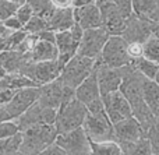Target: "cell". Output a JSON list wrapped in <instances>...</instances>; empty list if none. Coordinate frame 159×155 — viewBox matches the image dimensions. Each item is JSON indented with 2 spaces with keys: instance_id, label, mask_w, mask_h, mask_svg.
Returning a JSON list of instances; mask_svg holds the SVG:
<instances>
[{
  "instance_id": "22",
  "label": "cell",
  "mask_w": 159,
  "mask_h": 155,
  "mask_svg": "<svg viewBox=\"0 0 159 155\" xmlns=\"http://www.w3.org/2000/svg\"><path fill=\"white\" fill-rule=\"evenodd\" d=\"M143 97L148 108L155 116H159V84L154 80L144 78L143 83Z\"/></svg>"
},
{
  "instance_id": "3",
  "label": "cell",
  "mask_w": 159,
  "mask_h": 155,
  "mask_svg": "<svg viewBox=\"0 0 159 155\" xmlns=\"http://www.w3.org/2000/svg\"><path fill=\"white\" fill-rule=\"evenodd\" d=\"M88 109L77 98L63 103L57 111V119H56V129L59 134H66L74 131L84 126L87 119Z\"/></svg>"
},
{
  "instance_id": "5",
  "label": "cell",
  "mask_w": 159,
  "mask_h": 155,
  "mask_svg": "<svg viewBox=\"0 0 159 155\" xmlns=\"http://www.w3.org/2000/svg\"><path fill=\"white\" fill-rule=\"evenodd\" d=\"M61 73V69L59 66L57 60L52 62H39V63H32L27 62L20 70V74L25 75L31 81L36 84L38 87L46 85L59 78Z\"/></svg>"
},
{
  "instance_id": "42",
  "label": "cell",
  "mask_w": 159,
  "mask_h": 155,
  "mask_svg": "<svg viewBox=\"0 0 159 155\" xmlns=\"http://www.w3.org/2000/svg\"><path fill=\"white\" fill-rule=\"evenodd\" d=\"M55 8H73V0H50Z\"/></svg>"
},
{
  "instance_id": "9",
  "label": "cell",
  "mask_w": 159,
  "mask_h": 155,
  "mask_svg": "<svg viewBox=\"0 0 159 155\" xmlns=\"http://www.w3.org/2000/svg\"><path fill=\"white\" fill-rule=\"evenodd\" d=\"M102 16V28L110 36H121L126 30L127 18L120 13L112 0H96Z\"/></svg>"
},
{
  "instance_id": "38",
  "label": "cell",
  "mask_w": 159,
  "mask_h": 155,
  "mask_svg": "<svg viewBox=\"0 0 159 155\" xmlns=\"http://www.w3.org/2000/svg\"><path fill=\"white\" fill-rule=\"evenodd\" d=\"M16 94L17 91H14V89H3V91H0V108L7 106Z\"/></svg>"
},
{
  "instance_id": "27",
  "label": "cell",
  "mask_w": 159,
  "mask_h": 155,
  "mask_svg": "<svg viewBox=\"0 0 159 155\" xmlns=\"http://www.w3.org/2000/svg\"><path fill=\"white\" fill-rule=\"evenodd\" d=\"M91 154L92 155H123L121 147L117 141L105 143H91Z\"/></svg>"
},
{
  "instance_id": "41",
  "label": "cell",
  "mask_w": 159,
  "mask_h": 155,
  "mask_svg": "<svg viewBox=\"0 0 159 155\" xmlns=\"http://www.w3.org/2000/svg\"><path fill=\"white\" fill-rule=\"evenodd\" d=\"M38 38L41 39V41H46V42H50V43H56V32H53V31H50V30L39 32Z\"/></svg>"
},
{
  "instance_id": "26",
  "label": "cell",
  "mask_w": 159,
  "mask_h": 155,
  "mask_svg": "<svg viewBox=\"0 0 159 155\" xmlns=\"http://www.w3.org/2000/svg\"><path fill=\"white\" fill-rule=\"evenodd\" d=\"M131 64L134 66V69L137 70L138 73H141V74L145 78H148V80H155V77H157V74L159 71V64L154 63V62L148 60V59H145V57L133 60Z\"/></svg>"
},
{
  "instance_id": "10",
  "label": "cell",
  "mask_w": 159,
  "mask_h": 155,
  "mask_svg": "<svg viewBox=\"0 0 159 155\" xmlns=\"http://www.w3.org/2000/svg\"><path fill=\"white\" fill-rule=\"evenodd\" d=\"M109 38L110 35L103 28H95V30L84 31V36L81 39L77 55L98 60L99 56L102 55V50H103L106 42L109 41Z\"/></svg>"
},
{
  "instance_id": "17",
  "label": "cell",
  "mask_w": 159,
  "mask_h": 155,
  "mask_svg": "<svg viewBox=\"0 0 159 155\" xmlns=\"http://www.w3.org/2000/svg\"><path fill=\"white\" fill-rule=\"evenodd\" d=\"M56 46H57V50H59L57 63L60 66V69L63 70L64 66L77 55L80 42L73 38L71 32L69 30V31H64V32L56 34Z\"/></svg>"
},
{
  "instance_id": "16",
  "label": "cell",
  "mask_w": 159,
  "mask_h": 155,
  "mask_svg": "<svg viewBox=\"0 0 159 155\" xmlns=\"http://www.w3.org/2000/svg\"><path fill=\"white\" fill-rule=\"evenodd\" d=\"M115 126V137L119 144L121 143H137L141 139H145L147 133L134 116L117 123Z\"/></svg>"
},
{
  "instance_id": "43",
  "label": "cell",
  "mask_w": 159,
  "mask_h": 155,
  "mask_svg": "<svg viewBox=\"0 0 159 155\" xmlns=\"http://www.w3.org/2000/svg\"><path fill=\"white\" fill-rule=\"evenodd\" d=\"M96 0H73V8L77 7H85L89 4H95Z\"/></svg>"
},
{
  "instance_id": "25",
  "label": "cell",
  "mask_w": 159,
  "mask_h": 155,
  "mask_svg": "<svg viewBox=\"0 0 159 155\" xmlns=\"http://www.w3.org/2000/svg\"><path fill=\"white\" fill-rule=\"evenodd\" d=\"M120 147L123 155H155L151 143L147 137L137 143H121Z\"/></svg>"
},
{
  "instance_id": "24",
  "label": "cell",
  "mask_w": 159,
  "mask_h": 155,
  "mask_svg": "<svg viewBox=\"0 0 159 155\" xmlns=\"http://www.w3.org/2000/svg\"><path fill=\"white\" fill-rule=\"evenodd\" d=\"M134 14L159 24V0H138L134 6Z\"/></svg>"
},
{
  "instance_id": "34",
  "label": "cell",
  "mask_w": 159,
  "mask_h": 155,
  "mask_svg": "<svg viewBox=\"0 0 159 155\" xmlns=\"http://www.w3.org/2000/svg\"><path fill=\"white\" fill-rule=\"evenodd\" d=\"M116 4V7L120 10V13L126 17L127 20L134 14V4H133V0H112Z\"/></svg>"
},
{
  "instance_id": "13",
  "label": "cell",
  "mask_w": 159,
  "mask_h": 155,
  "mask_svg": "<svg viewBox=\"0 0 159 155\" xmlns=\"http://www.w3.org/2000/svg\"><path fill=\"white\" fill-rule=\"evenodd\" d=\"M41 89L39 87H30V88L18 89L11 102L4 106L11 120H17L21 115H24L32 105L39 101Z\"/></svg>"
},
{
  "instance_id": "33",
  "label": "cell",
  "mask_w": 159,
  "mask_h": 155,
  "mask_svg": "<svg viewBox=\"0 0 159 155\" xmlns=\"http://www.w3.org/2000/svg\"><path fill=\"white\" fill-rule=\"evenodd\" d=\"M147 139L151 143L154 154L159 155V122H157L155 126H152V127L149 129V131L147 133Z\"/></svg>"
},
{
  "instance_id": "36",
  "label": "cell",
  "mask_w": 159,
  "mask_h": 155,
  "mask_svg": "<svg viewBox=\"0 0 159 155\" xmlns=\"http://www.w3.org/2000/svg\"><path fill=\"white\" fill-rule=\"evenodd\" d=\"M129 55L131 60H137V59L144 57V43H129Z\"/></svg>"
},
{
  "instance_id": "47",
  "label": "cell",
  "mask_w": 159,
  "mask_h": 155,
  "mask_svg": "<svg viewBox=\"0 0 159 155\" xmlns=\"http://www.w3.org/2000/svg\"><path fill=\"white\" fill-rule=\"evenodd\" d=\"M11 155H25V154L21 153V151H18V153H14V154H11Z\"/></svg>"
},
{
  "instance_id": "11",
  "label": "cell",
  "mask_w": 159,
  "mask_h": 155,
  "mask_svg": "<svg viewBox=\"0 0 159 155\" xmlns=\"http://www.w3.org/2000/svg\"><path fill=\"white\" fill-rule=\"evenodd\" d=\"M102 101H103L107 117L110 119V122L113 125H117V123L123 122V120L133 117L131 105H130V102L126 99V97L120 91L102 95Z\"/></svg>"
},
{
  "instance_id": "8",
  "label": "cell",
  "mask_w": 159,
  "mask_h": 155,
  "mask_svg": "<svg viewBox=\"0 0 159 155\" xmlns=\"http://www.w3.org/2000/svg\"><path fill=\"white\" fill-rule=\"evenodd\" d=\"M57 119V111L50 108H43L38 102L32 105L24 115L14 122L17 123L20 131H25L28 129L36 127V126H55Z\"/></svg>"
},
{
  "instance_id": "1",
  "label": "cell",
  "mask_w": 159,
  "mask_h": 155,
  "mask_svg": "<svg viewBox=\"0 0 159 155\" xmlns=\"http://www.w3.org/2000/svg\"><path fill=\"white\" fill-rule=\"evenodd\" d=\"M59 133L56 126H36L22 131L20 151L25 155H36L56 143Z\"/></svg>"
},
{
  "instance_id": "23",
  "label": "cell",
  "mask_w": 159,
  "mask_h": 155,
  "mask_svg": "<svg viewBox=\"0 0 159 155\" xmlns=\"http://www.w3.org/2000/svg\"><path fill=\"white\" fill-rule=\"evenodd\" d=\"M0 62L4 66V69L7 70L8 74H16V73H20L22 66L30 60L27 59L25 55H21L20 52H16V50H10V52H2Z\"/></svg>"
},
{
  "instance_id": "39",
  "label": "cell",
  "mask_w": 159,
  "mask_h": 155,
  "mask_svg": "<svg viewBox=\"0 0 159 155\" xmlns=\"http://www.w3.org/2000/svg\"><path fill=\"white\" fill-rule=\"evenodd\" d=\"M3 25H4L7 30H10V31H21V30H24V25L20 22V20L17 18V17L8 18L7 21L3 22Z\"/></svg>"
},
{
  "instance_id": "35",
  "label": "cell",
  "mask_w": 159,
  "mask_h": 155,
  "mask_svg": "<svg viewBox=\"0 0 159 155\" xmlns=\"http://www.w3.org/2000/svg\"><path fill=\"white\" fill-rule=\"evenodd\" d=\"M16 17L20 20V22H21V24L24 25V28H25V25H27L28 22L31 21V18L34 17L32 7L28 4V2L25 3V4H22L21 7H20V10L17 11V16H16Z\"/></svg>"
},
{
  "instance_id": "50",
  "label": "cell",
  "mask_w": 159,
  "mask_h": 155,
  "mask_svg": "<svg viewBox=\"0 0 159 155\" xmlns=\"http://www.w3.org/2000/svg\"><path fill=\"white\" fill-rule=\"evenodd\" d=\"M89 155H92V154H89Z\"/></svg>"
},
{
  "instance_id": "31",
  "label": "cell",
  "mask_w": 159,
  "mask_h": 155,
  "mask_svg": "<svg viewBox=\"0 0 159 155\" xmlns=\"http://www.w3.org/2000/svg\"><path fill=\"white\" fill-rule=\"evenodd\" d=\"M24 30L27 31L28 34L38 35V34L42 32V31L49 30V27H48V21L45 18H42V17H38V16H34L32 18H31V21L28 22L27 25H25Z\"/></svg>"
},
{
  "instance_id": "44",
  "label": "cell",
  "mask_w": 159,
  "mask_h": 155,
  "mask_svg": "<svg viewBox=\"0 0 159 155\" xmlns=\"http://www.w3.org/2000/svg\"><path fill=\"white\" fill-rule=\"evenodd\" d=\"M3 122H11V119H10V116H8L4 106L0 108V123H3Z\"/></svg>"
},
{
  "instance_id": "18",
  "label": "cell",
  "mask_w": 159,
  "mask_h": 155,
  "mask_svg": "<svg viewBox=\"0 0 159 155\" xmlns=\"http://www.w3.org/2000/svg\"><path fill=\"white\" fill-rule=\"evenodd\" d=\"M74 20L85 31L102 28V16L96 3L95 4L85 6V7L74 8Z\"/></svg>"
},
{
  "instance_id": "21",
  "label": "cell",
  "mask_w": 159,
  "mask_h": 155,
  "mask_svg": "<svg viewBox=\"0 0 159 155\" xmlns=\"http://www.w3.org/2000/svg\"><path fill=\"white\" fill-rule=\"evenodd\" d=\"M27 56V59L32 63H39V62H52L57 60L59 57V50L56 43H50L46 41H41L38 39V42L35 43V46L32 48Z\"/></svg>"
},
{
  "instance_id": "20",
  "label": "cell",
  "mask_w": 159,
  "mask_h": 155,
  "mask_svg": "<svg viewBox=\"0 0 159 155\" xmlns=\"http://www.w3.org/2000/svg\"><path fill=\"white\" fill-rule=\"evenodd\" d=\"M75 98H77L80 102L84 103L85 106L89 105V103L93 102V101L102 98L96 71H93L92 74H91L77 89H75Z\"/></svg>"
},
{
  "instance_id": "30",
  "label": "cell",
  "mask_w": 159,
  "mask_h": 155,
  "mask_svg": "<svg viewBox=\"0 0 159 155\" xmlns=\"http://www.w3.org/2000/svg\"><path fill=\"white\" fill-rule=\"evenodd\" d=\"M21 6L11 3L8 0H0V21L4 22L8 18H13L17 16V11L20 10Z\"/></svg>"
},
{
  "instance_id": "19",
  "label": "cell",
  "mask_w": 159,
  "mask_h": 155,
  "mask_svg": "<svg viewBox=\"0 0 159 155\" xmlns=\"http://www.w3.org/2000/svg\"><path fill=\"white\" fill-rule=\"evenodd\" d=\"M46 21L49 30L56 34L71 30V27L75 24L74 8H55Z\"/></svg>"
},
{
  "instance_id": "46",
  "label": "cell",
  "mask_w": 159,
  "mask_h": 155,
  "mask_svg": "<svg viewBox=\"0 0 159 155\" xmlns=\"http://www.w3.org/2000/svg\"><path fill=\"white\" fill-rule=\"evenodd\" d=\"M155 83H157V84H159V71H158V74H157V77H155Z\"/></svg>"
},
{
  "instance_id": "4",
  "label": "cell",
  "mask_w": 159,
  "mask_h": 155,
  "mask_svg": "<svg viewBox=\"0 0 159 155\" xmlns=\"http://www.w3.org/2000/svg\"><path fill=\"white\" fill-rule=\"evenodd\" d=\"M96 62L110 69H123L131 64L133 60L129 55V43L126 39L123 36H110Z\"/></svg>"
},
{
  "instance_id": "49",
  "label": "cell",
  "mask_w": 159,
  "mask_h": 155,
  "mask_svg": "<svg viewBox=\"0 0 159 155\" xmlns=\"http://www.w3.org/2000/svg\"><path fill=\"white\" fill-rule=\"evenodd\" d=\"M158 122H159V116H158Z\"/></svg>"
},
{
  "instance_id": "28",
  "label": "cell",
  "mask_w": 159,
  "mask_h": 155,
  "mask_svg": "<svg viewBox=\"0 0 159 155\" xmlns=\"http://www.w3.org/2000/svg\"><path fill=\"white\" fill-rule=\"evenodd\" d=\"M28 4L32 7L34 16L42 17V18H45V20L55 10V7H53L50 0H28Z\"/></svg>"
},
{
  "instance_id": "7",
  "label": "cell",
  "mask_w": 159,
  "mask_h": 155,
  "mask_svg": "<svg viewBox=\"0 0 159 155\" xmlns=\"http://www.w3.org/2000/svg\"><path fill=\"white\" fill-rule=\"evenodd\" d=\"M39 89H41V95H39L38 103L41 106H43V108H50L59 111V108L63 103L75 98V89L64 87L59 80L39 87Z\"/></svg>"
},
{
  "instance_id": "12",
  "label": "cell",
  "mask_w": 159,
  "mask_h": 155,
  "mask_svg": "<svg viewBox=\"0 0 159 155\" xmlns=\"http://www.w3.org/2000/svg\"><path fill=\"white\" fill-rule=\"evenodd\" d=\"M56 144L63 148L67 155H89L91 140L88 139L84 129H77L66 134H59Z\"/></svg>"
},
{
  "instance_id": "29",
  "label": "cell",
  "mask_w": 159,
  "mask_h": 155,
  "mask_svg": "<svg viewBox=\"0 0 159 155\" xmlns=\"http://www.w3.org/2000/svg\"><path fill=\"white\" fill-rule=\"evenodd\" d=\"M144 57L159 64V41L155 36H151L144 43Z\"/></svg>"
},
{
  "instance_id": "32",
  "label": "cell",
  "mask_w": 159,
  "mask_h": 155,
  "mask_svg": "<svg viewBox=\"0 0 159 155\" xmlns=\"http://www.w3.org/2000/svg\"><path fill=\"white\" fill-rule=\"evenodd\" d=\"M21 133L17 126V123L14 120L11 122H3L0 123V140H6V139H10V137L16 136V134Z\"/></svg>"
},
{
  "instance_id": "48",
  "label": "cell",
  "mask_w": 159,
  "mask_h": 155,
  "mask_svg": "<svg viewBox=\"0 0 159 155\" xmlns=\"http://www.w3.org/2000/svg\"><path fill=\"white\" fill-rule=\"evenodd\" d=\"M137 3H138V0H133V4H134V6L137 4Z\"/></svg>"
},
{
  "instance_id": "2",
  "label": "cell",
  "mask_w": 159,
  "mask_h": 155,
  "mask_svg": "<svg viewBox=\"0 0 159 155\" xmlns=\"http://www.w3.org/2000/svg\"><path fill=\"white\" fill-rule=\"evenodd\" d=\"M95 67H96V60L75 55L64 66V69L61 70L57 80L64 87H69L71 89H77L95 71Z\"/></svg>"
},
{
  "instance_id": "45",
  "label": "cell",
  "mask_w": 159,
  "mask_h": 155,
  "mask_svg": "<svg viewBox=\"0 0 159 155\" xmlns=\"http://www.w3.org/2000/svg\"><path fill=\"white\" fill-rule=\"evenodd\" d=\"M8 2L16 3V4H18V6H22V4H25V3H27L28 0H8Z\"/></svg>"
},
{
  "instance_id": "15",
  "label": "cell",
  "mask_w": 159,
  "mask_h": 155,
  "mask_svg": "<svg viewBox=\"0 0 159 155\" xmlns=\"http://www.w3.org/2000/svg\"><path fill=\"white\" fill-rule=\"evenodd\" d=\"M155 22L149 20L141 18L137 14H133L126 24V30L123 32V38L126 39L127 43H145L149 38L152 36V30H154Z\"/></svg>"
},
{
  "instance_id": "6",
  "label": "cell",
  "mask_w": 159,
  "mask_h": 155,
  "mask_svg": "<svg viewBox=\"0 0 159 155\" xmlns=\"http://www.w3.org/2000/svg\"><path fill=\"white\" fill-rule=\"evenodd\" d=\"M91 143H105V141H116L115 137V126L110 122L106 113L102 115H87V119L82 126Z\"/></svg>"
},
{
  "instance_id": "40",
  "label": "cell",
  "mask_w": 159,
  "mask_h": 155,
  "mask_svg": "<svg viewBox=\"0 0 159 155\" xmlns=\"http://www.w3.org/2000/svg\"><path fill=\"white\" fill-rule=\"evenodd\" d=\"M36 155H67V154L64 153L63 148H60L55 143V144H52L50 147H48L46 150H43L42 153H39V154H36Z\"/></svg>"
},
{
  "instance_id": "14",
  "label": "cell",
  "mask_w": 159,
  "mask_h": 155,
  "mask_svg": "<svg viewBox=\"0 0 159 155\" xmlns=\"http://www.w3.org/2000/svg\"><path fill=\"white\" fill-rule=\"evenodd\" d=\"M129 66L123 67V69H110V67L99 64L96 62L95 71L96 75H98V83L102 95L112 94V92H116L120 89V85L123 83V78L126 75Z\"/></svg>"
},
{
  "instance_id": "37",
  "label": "cell",
  "mask_w": 159,
  "mask_h": 155,
  "mask_svg": "<svg viewBox=\"0 0 159 155\" xmlns=\"http://www.w3.org/2000/svg\"><path fill=\"white\" fill-rule=\"evenodd\" d=\"M87 109H88V113H91V115H102V113H106L102 98H99V99H96V101H93V102H91L89 105H87Z\"/></svg>"
}]
</instances>
